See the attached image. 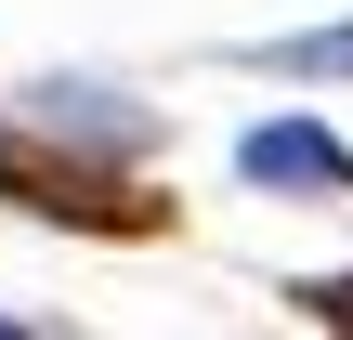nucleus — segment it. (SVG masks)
<instances>
[{
    "label": "nucleus",
    "mask_w": 353,
    "mask_h": 340,
    "mask_svg": "<svg viewBox=\"0 0 353 340\" xmlns=\"http://www.w3.org/2000/svg\"><path fill=\"white\" fill-rule=\"evenodd\" d=\"M0 197L39 210V223H65V236H170V197L131 183V170H105V157H79L52 118H0Z\"/></svg>",
    "instance_id": "f257e3e1"
},
{
    "label": "nucleus",
    "mask_w": 353,
    "mask_h": 340,
    "mask_svg": "<svg viewBox=\"0 0 353 340\" xmlns=\"http://www.w3.org/2000/svg\"><path fill=\"white\" fill-rule=\"evenodd\" d=\"M236 170H249V183H288V197H353V144L327 118H262V131L236 144Z\"/></svg>",
    "instance_id": "f03ea898"
},
{
    "label": "nucleus",
    "mask_w": 353,
    "mask_h": 340,
    "mask_svg": "<svg viewBox=\"0 0 353 340\" xmlns=\"http://www.w3.org/2000/svg\"><path fill=\"white\" fill-rule=\"evenodd\" d=\"M275 79H353V26H301V39H262Z\"/></svg>",
    "instance_id": "7ed1b4c3"
},
{
    "label": "nucleus",
    "mask_w": 353,
    "mask_h": 340,
    "mask_svg": "<svg viewBox=\"0 0 353 340\" xmlns=\"http://www.w3.org/2000/svg\"><path fill=\"white\" fill-rule=\"evenodd\" d=\"M288 301H301V328H341V340H353V275H301Z\"/></svg>",
    "instance_id": "20e7f679"
}]
</instances>
